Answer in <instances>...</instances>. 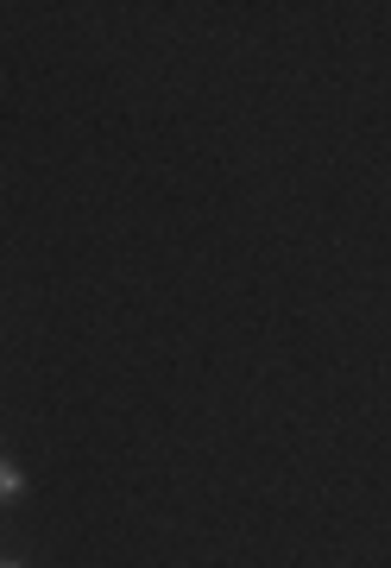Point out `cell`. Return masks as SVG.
Masks as SVG:
<instances>
[{"mask_svg": "<svg viewBox=\"0 0 391 568\" xmlns=\"http://www.w3.org/2000/svg\"><path fill=\"white\" fill-rule=\"evenodd\" d=\"M20 493H25V474L13 462H0V499H20Z\"/></svg>", "mask_w": 391, "mask_h": 568, "instance_id": "obj_1", "label": "cell"}, {"mask_svg": "<svg viewBox=\"0 0 391 568\" xmlns=\"http://www.w3.org/2000/svg\"><path fill=\"white\" fill-rule=\"evenodd\" d=\"M0 568H20V562H13V556H0Z\"/></svg>", "mask_w": 391, "mask_h": 568, "instance_id": "obj_2", "label": "cell"}]
</instances>
